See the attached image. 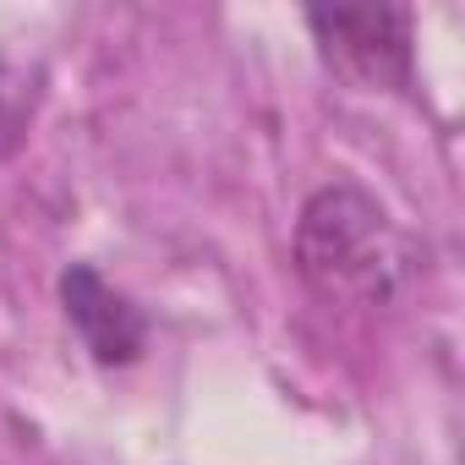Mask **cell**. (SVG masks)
<instances>
[{"label":"cell","mask_w":465,"mask_h":465,"mask_svg":"<svg viewBox=\"0 0 465 465\" xmlns=\"http://www.w3.org/2000/svg\"><path fill=\"white\" fill-rule=\"evenodd\" d=\"M307 28L329 61L356 88H389L411 94L416 88V61H411V12L405 6H334V12H307Z\"/></svg>","instance_id":"cell-2"},{"label":"cell","mask_w":465,"mask_h":465,"mask_svg":"<svg viewBox=\"0 0 465 465\" xmlns=\"http://www.w3.org/2000/svg\"><path fill=\"white\" fill-rule=\"evenodd\" d=\"M61 307H66V323L77 329V340L88 345L94 361H104V367H126V361L143 356L148 323H143V312H137L115 285H104L99 269L72 263V269L61 274Z\"/></svg>","instance_id":"cell-3"},{"label":"cell","mask_w":465,"mask_h":465,"mask_svg":"<svg viewBox=\"0 0 465 465\" xmlns=\"http://www.w3.org/2000/svg\"><path fill=\"white\" fill-rule=\"evenodd\" d=\"M405 236L394 230L389 208L340 181L307 197L296 219V269L329 302H389L405 280Z\"/></svg>","instance_id":"cell-1"}]
</instances>
